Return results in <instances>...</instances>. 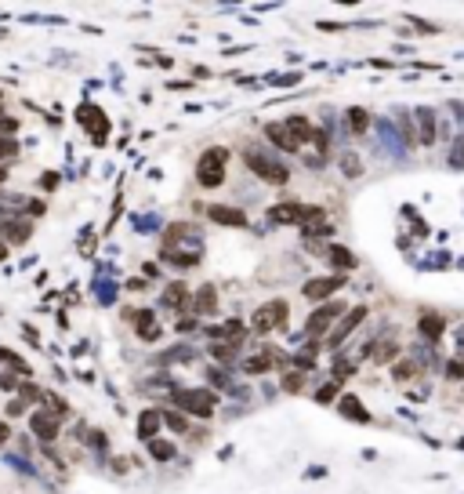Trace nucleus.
<instances>
[{
  "label": "nucleus",
  "instance_id": "obj_1",
  "mask_svg": "<svg viewBox=\"0 0 464 494\" xmlns=\"http://www.w3.org/2000/svg\"><path fill=\"white\" fill-rule=\"evenodd\" d=\"M265 135L272 138L283 153H298L308 138H312V124H308V117H287L283 124H268Z\"/></svg>",
  "mask_w": 464,
  "mask_h": 494
},
{
  "label": "nucleus",
  "instance_id": "obj_2",
  "mask_svg": "<svg viewBox=\"0 0 464 494\" xmlns=\"http://www.w3.org/2000/svg\"><path fill=\"white\" fill-rule=\"evenodd\" d=\"M243 160H247V168H251V171H254L257 179H262V182L283 186V182L290 179V171L283 168V164H279L272 153H268L265 146H247V149H243Z\"/></svg>",
  "mask_w": 464,
  "mask_h": 494
},
{
  "label": "nucleus",
  "instance_id": "obj_3",
  "mask_svg": "<svg viewBox=\"0 0 464 494\" xmlns=\"http://www.w3.org/2000/svg\"><path fill=\"white\" fill-rule=\"evenodd\" d=\"M225 168H229V149L225 146H211L207 153L196 160V182L203 189H214L225 182Z\"/></svg>",
  "mask_w": 464,
  "mask_h": 494
},
{
  "label": "nucleus",
  "instance_id": "obj_4",
  "mask_svg": "<svg viewBox=\"0 0 464 494\" xmlns=\"http://www.w3.org/2000/svg\"><path fill=\"white\" fill-rule=\"evenodd\" d=\"M251 327H254L257 335H272V331H283V327H287V302H283V298H276V302H265V306L254 313Z\"/></svg>",
  "mask_w": 464,
  "mask_h": 494
},
{
  "label": "nucleus",
  "instance_id": "obj_5",
  "mask_svg": "<svg viewBox=\"0 0 464 494\" xmlns=\"http://www.w3.org/2000/svg\"><path fill=\"white\" fill-rule=\"evenodd\" d=\"M341 316H345V306H341V302H323V306H319L312 316H308V324H305V335H327V331H334V324H338L341 320Z\"/></svg>",
  "mask_w": 464,
  "mask_h": 494
},
{
  "label": "nucleus",
  "instance_id": "obj_6",
  "mask_svg": "<svg viewBox=\"0 0 464 494\" xmlns=\"http://www.w3.org/2000/svg\"><path fill=\"white\" fill-rule=\"evenodd\" d=\"M178 407L196 414V418H211L218 407V396L211 389H185V392H178Z\"/></svg>",
  "mask_w": 464,
  "mask_h": 494
},
{
  "label": "nucleus",
  "instance_id": "obj_7",
  "mask_svg": "<svg viewBox=\"0 0 464 494\" xmlns=\"http://www.w3.org/2000/svg\"><path fill=\"white\" fill-rule=\"evenodd\" d=\"M367 320V306H356V309H345V316H341V324L338 327H334V331H330V341H327V346L330 349H338L341 346V341L348 338V335H352L356 331V327L359 324H363Z\"/></svg>",
  "mask_w": 464,
  "mask_h": 494
},
{
  "label": "nucleus",
  "instance_id": "obj_8",
  "mask_svg": "<svg viewBox=\"0 0 464 494\" xmlns=\"http://www.w3.org/2000/svg\"><path fill=\"white\" fill-rule=\"evenodd\" d=\"M338 287H345V276H316V280H308L301 291H305V298H312V302H330Z\"/></svg>",
  "mask_w": 464,
  "mask_h": 494
},
{
  "label": "nucleus",
  "instance_id": "obj_9",
  "mask_svg": "<svg viewBox=\"0 0 464 494\" xmlns=\"http://www.w3.org/2000/svg\"><path fill=\"white\" fill-rule=\"evenodd\" d=\"M76 117H80V124H84L87 131H91V138H95L98 146L106 142V135H109V120L102 117V113H98L95 106H80V113H76Z\"/></svg>",
  "mask_w": 464,
  "mask_h": 494
},
{
  "label": "nucleus",
  "instance_id": "obj_10",
  "mask_svg": "<svg viewBox=\"0 0 464 494\" xmlns=\"http://www.w3.org/2000/svg\"><path fill=\"white\" fill-rule=\"evenodd\" d=\"M301 214H305V204L287 200V204H276L272 211H268V222L272 225H294V222H301Z\"/></svg>",
  "mask_w": 464,
  "mask_h": 494
},
{
  "label": "nucleus",
  "instance_id": "obj_11",
  "mask_svg": "<svg viewBox=\"0 0 464 494\" xmlns=\"http://www.w3.org/2000/svg\"><path fill=\"white\" fill-rule=\"evenodd\" d=\"M30 236H33V225H30V222L8 218L4 225H0V240H4V247H8V244H25Z\"/></svg>",
  "mask_w": 464,
  "mask_h": 494
},
{
  "label": "nucleus",
  "instance_id": "obj_12",
  "mask_svg": "<svg viewBox=\"0 0 464 494\" xmlns=\"http://www.w3.org/2000/svg\"><path fill=\"white\" fill-rule=\"evenodd\" d=\"M160 306H163V309H182V306H189V284H182V280L167 284L163 295H160Z\"/></svg>",
  "mask_w": 464,
  "mask_h": 494
},
{
  "label": "nucleus",
  "instance_id": "obj_13",
  "mask_svg": "<svg viewBox=\"0 0 464 494\" xmlns=\"http://www.w3.org/2000/svg\"><path fill=\"white\" fill-rule=\"evenodd\" d=\"M160 425H163V414L156 411V407H149V411H141L138 414V436L141 440H156V433H160Z\"/></svg>",
  "mask_w": 464,
  "mask_h": 494
},
{
  "label": "nucleus",
  "instance_id": "obj_14",
  "mask_svg": "<svg viewBox=\"0 0 464 494\" xmlns=\"http://www.w3.org/2000/svg\"><path fill=\"white\" fill-rule=\"evenodd\" d=\"M30 429H33L36 440H55V436H58V422H55L51 414H44V411H36V414L30 418Z\"/></svg>",
  "mask_w": 464,
  "mask_h": 494
},
{
  "label": "nucleus",
  "instance_id": "obj_15",
  "mask_svg": "<svg viewBox=\"0 0 464 494\" xmlns=\"http://www.w3.org/2000/svg\"><path fill=\"white\" fill-rule=\"evenodd\" d=\"M135 331L146 338V341H156V338H160V320H156L149 309H141V313H135Z\"/></svg>",
  "mask_w": 464,
  "mask_h": 494
},
{
  "label": "nucleus",
  "instance_id": "obj_16",
  "mask_svg": "<svg viewBox=\"0 0 464 494\" xmlns=\"http://www.w3.org/2000/svg\"><path fill=\"white\" fill-rule=\"evenodd\" d=\"M211 218L222 222V225H236V229H240V225H247V214H243L240 207H225V204H214L211 207Z\"/></svg>",
  "mask_w": 464,
  "mask_h": 494
},
{
  "label": "nucleus",
  "instance_id": "obj_17",
  "mask_svg": "<svg viewBox=\"0 0 464 494\" xmlns=\"http://www.w3.org/2000/svg\"><path fill=\"white\" fill-rule=\"evenodd\" d=\"M192 306H196V313H200V316H211V313L218 309V287L203 284V287L196 291V302H192Z\"/></svg>",
  "mask_w": 464,
  "mask_h": 494
},
{
  "label": "nucleus",
  "instance_id": "obj_18",
  "mask_svg": "<svg viewBox=\"0 0 464 494\" xmlns=\"http://www.w3.org/2000/svg\"><path fill=\"white\" fill-rule=\"evenodd\" d=\"M417 327H421V335H424V338H432V341H435V338H443L446 320H443V316H435V313H424Z\"/></svg>",
  "mask_w": 464,
  "mask_h": 494
},
{
  "label": "nucleus",
  "instance_id": "obj_19",
  "mask_svg": "<svg viewBox=\"0 0 464 494\" xmlns=\"http://www.w3.org/2000/svg\"><path fill=\"white\" fill-rule=\"evenodd\" d=\"M417 131H421V146L435 142V117L432 109H417Z\"/></svg>",
  "mask_w": 464,
  "mask_h": 494
},
{
  "label": "nucleus",
  "instance_id": "obj_20",
  "mask_svg": "<svg viewBox=\"0 0 464 494\" xmlns=\"http://www.w3.org/2000/svg\"><path fill=\"white\" fill-rule=\"evenodd\" d=\"M243 320H229V324H222V327H214V338H225L229 346H240V338H243Z\"/></svg>",
  "mask_w": 464,
  "mask_h": 494
},
{
  "label": "nucleus",
  "instance_id": "obj_21",
  "mask_svg": "<svg viewBox=\"0 0 464 494\" xmlns=\"http://www.w3.org/2000/svg\"><path fill=\"white\" fill-rule=\"evenodd\" d=\"M327 258H330V265H338V269H345V273H348V269H356V255H352L348 247H338V244H334Z\"/></svg>",
  "mask_w": 464,
  "mask_h": 494
},
{
  "label": "nucleus",
  "instance_id": "obj_22",
  "mask_svg": "<svg viewBox=\"0 0 464 494\" xmlns=\"http://www.w3.org/2000/svg\"><path fill=\"white\" fill-rule=\"evenodd\" d=\"M338 407H341V414H345V418H356V422H370L367 407H363V403H359L356 396H345V400L338 403Z\"/></svg>",
  "mask_w": 464,
  "mask_h": 494
},
{
  "label": "nucleus",
  "instance_id": "obj_23",
  "mask_svg": "<svg viewBox=\"0 0 464 494\" xmlns=\"http://www.w3.org/2000/svg\"><path fill=\"white\" fill-rule=\"evenodd\" d=\"M399 357V346L395 341H378V349H370V360L373 363H388V360H395Z\"/></svg>",
  "mask_w": 464,
  "mask_h": 494
},
{
  "label": "nucleus",
  "instance_id": "obj_24",
  "mask_svg": "<svg viewBox=\"0 0 464 494\" xmlns=\"http://www.w3.org/2000/svg\"><path fill=\"white\" fill-rule=\"evenodd\" d=\"M272 363H276V352H262V357H251V360H247V374H262V371H268Z\"/></svg>",
  "mask_w": 464,
  "mask_h": 494
},
{
  "label": "nucleus",
  "instance_id": "obj_25",
  "mask_svg": "<svg viewBox=\"0 0 464 494\" xmlns=\"http://www.w3.org/2000/svg\"><path fill=\"white\" fill-rule=\"evenodd\" d=\"M44 400H47V414L55 418V422H58V418H66V414H69V407L62 403V396H55V392H47Z\"/></svg>",
  "mask_w": 464,
  "mask_h": 494
},
{
  "label": "nucleus",
  "instance_id": "obj_26",
  "mask_svg": "<svg viewBox=\"0 0 464 494\" xmlns=\"http://www.w3.org/2000/svg\"><path fill=\"white\" fill-rule=\"evenodd\" d=\"M149 451H152V458H156V462L174 458V447H171V443H163V440H149Z\"/></svg>",
  "mask_w": 464,
  "mask_h": 494
},
{
  "label": "nucleus",
  "instance_id": "obj_27",
  "mask_svg": "<svg viewBox=\"0 0 464 494\" xmlns=\"http://www.w3.org/2000/svg\"><path fill=\"white\" fill-rule=\"evenodd\" d=\"M348 124H352V131H367V128H370L367 109H348Z\"/></svg>",
  "mask_w": 464,
  "mask_h": 494
},
{
  "label": "nucleus",
  "instance_id": "obj_28",
  "mask_svg": "<svg viewBox=\"0 0 464 494\" xmlns=\"http://www.w3.org/2000/svg\"><path fill=\"white\" fill-rule=\"evenodd\" d=\"M301 385H305L301 371H287V378H283V389H287V392H301Z\"/></svg>",
  "mask_w": 464,
  "mask_h": 494
},
{
  "label": "nucleus",
  "instance_id": "obj_29",
  "mask_svg": "<svg viewBox=\"0 0 464 494\" xmlns=\"http://www.w3.org/2000/svg\"><path fill=\"white\" fill-rule=\"evenodd\" d=\"M392 374H395V382H410V378L417 374V363H410V360H406V363H399Z\"/></svg>",
  "mask_w": 464,
  "mask_h": 494
},
{
  "label": "nucleus",
  "instance_id": "obj_30",
  "mask_svg": "<svg viewBox=\"0 0 464 494\" xmlns=\"http://www.w3.org/2000/svg\"><path fill=\"white\" fill-rule=\"evenodd\" d=\"M446 378H450V382H461V378H464V357L446 363Z\"/></svg>",
  "mask_w": 464,
  "mask_h": 494
},
{
  "label": "nucleus",
  "instance_id": "obj_31",
  "mask_svg": "<svg viewBox=\"0 0 464 494\" xmlns=\"http://www.w3.org/2000/svg\"><path fill=\"white\" fill-rule=\"evenodd\" d=\"M214 352V360H232L236 357V346H229V341H218V346H211Z\"/></svg>",
  "mask_w": 464,
  "mask_h": 494
},
{
  "label": "nucleus",
  "instance_id": "obj_32",
  "mask_svg": "<svg viewBox=\"0 0 464 494\" xmlns=\"http://www.w3.org/2000/svg\"><path fill=\"white\" fill-rule=\"evenodd\" d=\"M163 422H167V425H171V429H174V433H185V429H189V422H185V418H182V414H174V411H167V414H163Z\"/></svg>",
  "mask_w": 464,
  "mask_h": 494
},
{
  "label": "nucleus",
  "instance_id": "obj_33",
  "mask_svg": "<svg viewBox=\"0 0 464 494\" xmlns=\"http://www.w3.org/2000/svg\"><path fill=\"white\" fill-rule=\"evenodd\" d=\"M341 168H345L348 179H352V175H359V157H356V153H345V157H341Z\"/></svg>",
  "mask_w": 464,
  "mask_h": 494
},
{
  "label": "nucleus",
  "instance_id": "obj_34",
  "mask_svg": "<svg viewBox=\"0 0 464 494\" xmlns=\"http://www.w3.org/2000/svg\"><path fill=\"white\" fill-rule=\"evenodd\" d=\"M19 131V120L15 117H0V138H11Z\"/></svg>",
  "mask_w": 464,
  "mask_h": 494
},
{
  "label": "nucleus",
  "instance_id": "obj_35",
  "mask_svg": "<svg viewBox=\"0 0 464 494\" xmlns=\"http://www.w3.org/2000/svg\"><path fill=\"white\" fill-rule=\"evenodd\" d=\"M15 153H19L15 138H0V160H8V157H15Z\"/></svg>",
  "mask_w": 464,
  "mask_h": 494
},
{
  "label": "nucleus",
  "instance_id": "obj_36",
  "mask_svg": "<svg viewBox=\"0 0 464 494\" xmlns=\"http://www.w3.org/2000/svg\"><path fill=\"white\" fill-rule=\"evenodd\" d=\"M334 396H338V382H330V385H323V389L316 392V400H319V403H330Z\"/></svg>",
  "mask_w": 464,
  "mask_h": 494
},
{
  "label": "nucleus",
  "instance_id": "obj_37",
  "mask_svg": "<svg viewBox=\"0 0 464 494\" xmlns=\"http://www.w3.org/2000/svg\"><path fill=\"white\" fill-rule=\"evenodd\" d=\"M22 400H30V403H36V400H44V392L36 389V385H22Z\"/></svg>",
  "mask_w": 464,
  "mask_h": 494
},
{
  "label": "nucleus",
  "instance_id": "obj_38",
  "mask_svg": "<svg viewBox=\"0 0 464 494\" xmlns=\"http://www.w3.org/2000/svg\"><path fill=\"white\" fill-rule=\"evenodd\" d=\"M8 414L19 418V414H22V400H11V403H8Z\"/></svg>",
  "mask_w": 464,
  "mask_h": 494
},
{
  "label": "nucleus",
  "instance_id": "obj_39",
  "mask_svg": "<svg viewBox=\"0 0 464 494\" xmlns=\"http://www.w3.org/2000/svg\"><path fill=\"white\" fill-rule=\"evenodd\" d=\"M4 440H8V425H4V422H0V443H4Z\"/></svg>",
  "mask_w": 464,
  "mask_h": 494
},
{
  "label": "nucleus",
  "instance_id": "obj_40",
  "mask_svg": "<svg viewBox=\"0 0 464 494\" xmlns=\"http://www.w3.org/2000/svg\"><path fill=\"white\" fill-rule=\"evenodd\" d=\"M8 258V247H4V240H0V262H4Z\"/></svg>",
  "mask_w": 464,
  "mask_h": 494
},
{
  "label": "nucleus",
  "instance_id": "obj_41",
  "mask_svg": "<svg viewBox=\"0 0 464 494\" xmlns=\"http://www.w3.org/2000/svg\"><path fill=\"white\" fill-rule=\"evenodd\" d=\"M0 182H4V168H0Z\"/></svg>",
  "mask_w": 464,
  "mask_h": 494
}]
</instances>
